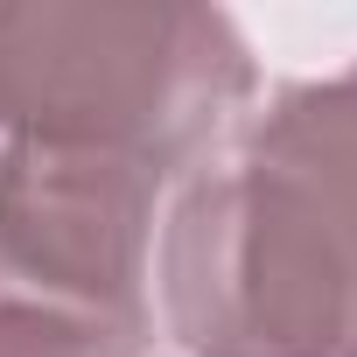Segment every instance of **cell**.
I'll return each instance as SVG.
<instances>
[{
  "instance_id": "obj_4",
  "label": "cell",
  "mask_w": 357,
  "mask_h": 357,
  "mask_svg": "<svg viewBox=\"0 0 357 357\" xmlns=\"http://www.w3.org/2000/svg\"><path fill=\"white\" fill-rule=\"evenodd\" d=\"M154 315L0 266V357H147Z\"/></svg>"
},
{
  "instance_id": "obj_2",
  "label": "cell",
  "mask_w": 357,
  "mask_h": 357,
  "mask_svg": "<svg viewBox=\"0 0 357 357\" xmlns=\"http://www.w3.org/2000/svg\"><path fill=\"white\" fill-rule=\"evenodd\" d=\"M252 91V50L218 8H0L8 140L119 154L183 183Z\"/></svg>"
},
{
  "instance_id": "obj_3",
  "label": "cell",
  "mask_w": 357,
  "mask_h": 357,
  "mask_svg": "<svg viewBox=\"0 0 357 357\" xmlns=\"http://www.w3.org/2000/svg\"><path fill=\"white\" fill-rule=\"evenodd\" d=\"M168 190L175 183L161 168L119 154L8 140L0 147V266L91 294L105 308H147L154 218Z\"/></svg>"
},
{
  "instance_id": "obj_1",
  "label": "cell",
  "mask_w": 357,
  "mask_h": 357,
  "mask_svg": "<svg viewBox=\"0 0 357 357\" xmlns=\"http://www.w3.org/2000/svg\"><path fill=\"white\" fill-rule=\"evenodd\" d=\"M154 280L183 357H357V63L273 91L168 190Z\"/></svg>"
}]
</instances>
